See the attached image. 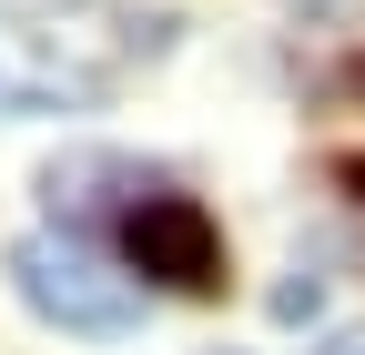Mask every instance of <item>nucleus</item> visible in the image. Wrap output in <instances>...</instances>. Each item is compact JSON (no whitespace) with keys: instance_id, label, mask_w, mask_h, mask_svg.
I'll use <instances>...</instances> for the list:
<instances>
[{"instance_id":"f03ea898","label":"nucleus","mask_w":365,"mask_h":355,"mask_svg":"<svg viewBox=\"0 0 365 355\" xmlns=\"http://www.w3.org/2000/svg\"><path fill=\"white\" fill-rule=\"evenodd\" d=\"M122 254H132V274H153L173 294H213L223 284V234H213V213L193 193H132Z\"/></svg>"},{"instance_id":"f257e3e1","label":"nucleus","mask_w":365,"mask_h":355,"mask_svg":"<svg viewBox=\"0 0 365 355\" xmlns=\"http://www.w3.org/2000/svg\"><path fill=\"white\" fill-rule=\"evenodd\" d=\"M11 284L41 325H61V335H132L143 325V284L132 274H102L81 244L61 234H21L11 244Z\"/></svg>"},{"instance_id":"0eeeda50","label":"nucleus","mask_w":365,"mask_h":355,"mask_svg":"<svg viewBox=\"0 0 365 355\" xmlns=\"http://www.w3.org/2000/svg\"><path fill=\"white\" fill-rule=\"evenodd\" d=\"M325 355H365V335H325Z\"/></svg>"},{"instance_id":"20e7f679","label":"nucleus","mask_w":365,"mask_h":355,"mask_svg":"<svg viewBox=\"0 0 365 355\" xmlns=\"http://www.w3.org/2000/svg\"><path fill=\"white\" fill-rule=\"evenodd\" d=\"M304 315H325V274H304V264H294V274L274 284V325H304Z\"/></svg>"},{"instance_id":"7ed1b4c3","label":"nucleus","mask_w":365,"mask_h":355,"mask_svg":"<svg viewBox=\"0 0 365 355\" xmlns=\"http://www.w3.org/2000/svg\"><path fill=\"white\" fill-rule=\"evenodd\" d=\"M41 193H51L61 224H102L122 193H153V183H143V163H122V153H61L41 173Z\"/></svg>"},{"instance_id":"39448f33","label":"nucleus","mask_w":365,"mask_h":355,"mask_svg":"<svg viewBox=\"0 0 365 355\" xmlns=\"http://www.w3.org/2000/svg\"><path fill=\"white\" fill-rule=\"evenodd\" d=\"M41 92H31V81H11V71H0V112H31Z\"/></svg>"},{"instance_id":"423d86ee","label":"nucleus","mask_w":365,"mask_h":355,"mask_svg":"<svg viewBox=\"0 0 365 355\" xmlns=\"http://www.w3.org/2000/svg\"><path fill=\"white\" fill-rule=\"evenodd\" d=\"M335 183H345V193H365V153H345V163H335Z\"/></svg>"}]
</instances>
